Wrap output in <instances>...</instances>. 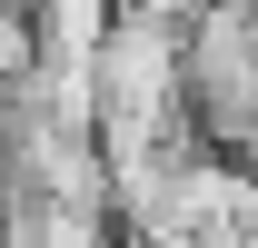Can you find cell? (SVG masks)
<instances>
[{"label":"cell","instance_id":"obj_1","mask_svg":"<svg viewBox=\"0 0 258 248\" xmlns=\"http://www.w3.org/2000/svg\"><path fill=\"white\" fill-rule=\"evenodd\" d=\"M209 10H219V0H129V20H159V30H179V40H189Z\"/></svg>","mask_w":258,"mask_h":248}]
</instances>
